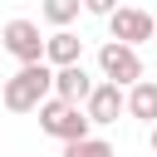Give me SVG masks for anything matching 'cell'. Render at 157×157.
<instances>
[{"label": "cell", "mask_w": 157, "mask_h": 157, "mask_svg": "<svg viewBox=\"0 0 157 157\" xmlns=\"http://www.w3.org/2000/svg\"><path fill=\"white\" fill-rule=\"evenodd\" d=\"M88 88H93V78H88L83 59L59 64V69H54V78H49V93H54V98H64V103H83V98H88Z\"/></svg>", "instance_id": "obj_6"}, {"label": "cell", "mask_w": 157, "mask_h": 157, "mask_svg": "<svg viewBox=\"0 0 157 157\" xmlns=\"http://www.w3.org/2000/svg\"><path fill=\"white\" fill-rule=\"evenodd\" d=\"M64 157H113V142L83 132V137H74V142H64Z\"/></svg>", "instance_id": "obj_11"}, {"label": "cell", "mask_w": 157, "mask_h": 157, "mask_svg": "<svg viewBox=\"0 0 157 157\" xmlns=\"http://www.w3.org/2000/svg\"><path fill=\"white\" fill-rule=\"evenodd\" d=\"M83 113H88V123H118V113H123V88H118L113 78L93 83L88 98H83Z\"/></svg>", "instance_id": "obj_7"}, {"label": "cell", "mask_w": 157, "mask_h": 157, "mask_svg": "<svg viewBox=\"0 0 157 157\" xmlns=\"http://www.w3.org/2000/svg\"><path fill=\"white\" fill-rule=\"evenodd\" d=\"M78 10H83V0H44V5H39V15H44L54 29H59V25H74Z\"/></svg>", "instance_id": "obj_10"}, {"label": "cell", "mask_w": 157, "mask_h": 157, "mask_svg": "<svg viewBox=\"0 0 157 157\" xmlns=\"http://www.w3.org/2000/svg\"><path fill=\"white\" fill-rule=\"evenodd\" d=\"M83 10L88 15H108V10H118V0H83Z\"/></svg>", "instance_id": "obj_12"}, {"label": "cell", "mask_w": 157, "mask_h": 157, "mask_svg": "<svg viewBox=\"0 0 157 157\" xmlns=\"http://www.w3.org/2000/svg\"><path fill=\"white\" fill-rule=\"evenodd\" d=\"M103 20H108V34L123 39V44H142V39H152V29H157V20H152L147 10H137V5H118V10H108Z\"/></svg>", "instance_id": "obj_4"}, {"label": "cell", "mask_w": 157, "mask_h": 157, "mask_svg": "<svg viewBox=\"0 0 157 157\" xmlns=\"http://www.w3.org/2000/svg\"><path fill=\"white\" fill-rule=\"evenodd\" d=\"M123 113H132V118H142V123H157V78H137V83H128V93H123Z\"/></svg>", "instance_id": "obj_9"}, {"label": "cell", "mask_w": 157, "mask_h": 157, "mask_svg": "<svg viewBox=\"0 0 157 157\" xmlns=\"http://www.w3.org/2000/svg\"><path fill=\"white\" fill-rule=\"evenodd\" d=\"M34 113H39V128H44L49 137H59V142H74V137H83V132L93 128V123H88V113H83L78 103H64V98H54V93H49V98H39V108H34Z\"/></svg>", "instance_id": "obj_2"}, {"label": "cell", "mask_w": 157, "mask_h": 157, "mask_svg": "<svg viewBox=\"0 0 157 157\" xmlns=\"http://www.w3.org/2000/svg\"><path fill=\"white\" fill-rule=\"evenodd\" d=\"M98 69H103V78H113L118 88L137 83V78H142V59H137V44H123V39H108V44L98 49Z\"/></svg>", "instance_id": "obj_3"}, {"label": "cell", "mask_w": 157, "mask_h": 157, "mask_svg": "<svg viewBox=\"0 0 157 157\" xmlns=\"http://www.w3.org/2000/svg\"><path fill=\"white\" fill-rule=\"evenodd\" d=\"M49 78H54V69H49L44 59L20 64V74H10V78L0 83L5 108H10V113H34V108H39V98H49Z\"/></svg>", "instance_id": "obj_1"}, {"label": "cell", "mask_w": 157, "mask_h": 157, "mask_svg": "<svg viewBox=\"0 0 157 157\" xmlns=\"http://www.w3.org/2000/svg\"><path fill=\"white\" fill-rule=\"evenodd\" d=\"M74 59H83V39H78L69 25H59V29L44 39V64L59 69V64H74Z\"/></svg>", "instance_id": "obj_8"}, {"label": "cell", "mask_w": 157, "mask_h": 157, "mask_svg": "<svg viewBox=\"0 0 157 157\" xmlns=\"http://www.w3.org/2000/svg\"><path fill=\"white\" fill-rule=\"evenodd\" d=\"M152 157H157V123H152Z\"/></svg>", "instance_id": "obj_13"}, {"label": "cell", "mask_w": 157, "mask_h": 157, "mask_svg": "<svg viewBox=\"0 0 157 157\" xmlns=\"http://www.w3.org/2000/svg\"><path fill=\"white\" fill-rule=\"evenodd\" d=\"M0 54H5V44H0Z\"/></svg>", "instance_id": "obj_15"}, {"label": "cell", "mask_w": 157, "mask_h": 157, "mask_svg": "<svg viewBox=\"0 0 157 157\" xmlns=\"http://www.w3.org/2000/svg\"><path fill=\"white\" fill-rule=\"evenodd\" d=\"M0 44H5V54H15L20 64L44 59V34H39L34 20H10V25L0 29Z\"/></svg>", "instance_id": "obj_5"}, {"label": "cell", "mask_w": 157, "mask_h": 157, "mask_svg": "<svg viewBox=\"0 0 157 157\" xmlns=\"http://www.w3.org/2000/svg\"><path fill=\"white\" fill-rule=\"evenodd\" d=\"M152 39H157V29H152Z\"/></svg>", "instance_id": "obj_14"}]
</instances>
